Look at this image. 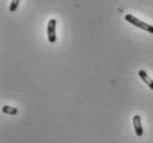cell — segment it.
<instances>
[{"label":"cell","instance_id":"cell-3","mask_svg":"<svg viewBox=\"0 0 153 143\" xmlns=\"http://www.w3.org/2000/svg\"><path fill=\"white\" fill-rule=\"evenodd\" d=\"M132 122H133V128L134 132L138 136H143V127H142V122H141V116L135 114L132 118Z\"/></svg>","mask_w":153,"mask_h":143},{"label":"cell","instance_id":"cell-6","mask_svg":"<svg viewBox=\"0 0 153 143\" xmlns=\"http://www.w3.org/2000/svg\"><path fill=\"white\" fill-rule=\"evenodd\" d=\"M19 2L20 0H11L10 6H9V10L11 12H15L17 10V8H18V6H19Z\"/></svg>","mask_w":153,"mask_h":143},{"label":"cell","instance_id":"cell-2","mask_svg":"<svg viewBox=\"0 0 153 143\" xmlns=\"http://www.w3.org/2000/svg\"><path fill=\"white\" fill-rule=\"evenodd\" d=\"M56 27H57V20L50 19L48 24H47V35H48V40H49L50 43L56 42V40H57Z\"/></svg>","mask_w":153,"mask_h":143},{"label":"cell","instance_id":"cell-1","mask_svg":"<svg viewBox=\"0 0 153 143\" xmlns=\"http://www.w3.org/2000/svg\"><path fill=\"white\" fill-rule=\"evenodd\" d=\"M124 19H126L129 23L133 24V26H135V27L140 28V29L146 31V32L153 33V26H151V24H149V23L144 22L143 20L138 19V18H137V17H134L133 15H131V13H128V15H126Z\"/></svg>","mask_w":153,"mask_h":143},{"label":"cell","instance_id":"cell-4","mask_svg":"<svg viewBox=\"0 0 153 143\" xmlns=\"http://www.w3.org/2000/svg\"><path fill=\"white\" fill-rule=\"evenodd\" d=\"M139 77L141 78L142 81L144 82V83H146V84L149 87L150 89L153 91V80L151 79V78H150V76L146 73L144 70H140V71H139Z\"/></svg>","mask_w":153,"mask_h":143},{"label":"cell","instance_id":"cell-5","mask_svg":"<svg viewBox=\"0 0 153 143\" xmlns=\"http://www.w3.org/2000/svg\"><path fill=\"white\" fill-rule=\"evenodd\" d=\"M2 112L4 114H9V116H16L18 113V109L9 107V105H4L2 107Z\"/></svg>","mask_w":153,"mask_h":143}]
</instances>
